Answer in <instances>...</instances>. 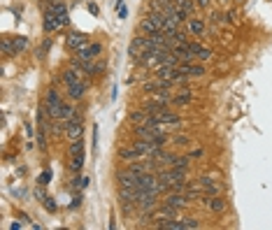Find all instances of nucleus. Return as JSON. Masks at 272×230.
I'll list each match as a JSON object with an SVG mask.
<instances>
[{
    "label": "nucleus",
    "mask_w": 272,
    "mask_h": 230,
    "mask_svg": "<svg viewBox=\"0 0 272 230\" xmlns=\"http://www.w3.org/2000/svg\"><path fill=\"white\" fill-rule=\"evenodd\" d=\"M82 133H84V126H82V121H68V130H65V135H68L72 142L82 140Z\"/></svg>",
    "instance_id": "obj_13"
},
{
    "label": "nucleus",
    "mask_w": 272,
    "mask_h": 230,
    "mask_svg": "<svg viewBox=\"0 0 272 230\" xmlns=\"http://www.w3.org/2000/svg\"><path fill=\"white\" fill-rule=\"evenodd\" d=\"M86 7H88V12H91V14H93V17H98V14H100V7H98L96 2H88Z\"/></svg>",
    "instance_id": "obj_30"
},
{
    "label": "nucleus",
    "mask_w": 272,
    "mask_h": 230,
    "mask_svg": "<svg viewBox=\"0 0 272 230\" xmlns=\"http://www.w3.org/2000/svg\"><path fill=\"white\" fill-rule=\"evenodd\" d=\"M163 203L170 204V207H177V209H179V207H186V204L191 203V200H189V195H186V193H167Z\"/></svg>",
    "instance_id": "obj_11"
},
{
    "label": "nucleus",
    "mask_w": 272,
    "mask_h": 230,
    "mask_svg": "<svg viewBox=\"0 0 272 230\" xmlns=\"http://www.w3.org/2000/svg\"><path fill=\"white\" fill-rule=\"evenodd\" d=\"M179 72L189 79V77H202V75H205V68H202V65H195V63H182V65H179Z\"/></svg>",
    "instance_id": "obj_10"
},
{
    "label": "nucleus",
    "mask_w": 272,
    "mask_h": 230,
    "mask_svg": "<svg viewBox=\"0 0 272 230\" xmlns=\"http://www.w3.org/2000/svg\"><path fill=\"white\" fill-rule=\"evenodd\" d=\"M198 184H200V191H202V195H205V198H212V195H219L221 193V184H217L212 177H202Z\"/></svg>",
    "instance_id": "obj_6"
},
{
    "label": "nucleus",
    "mask_w": 272,
    "mask_h": 230,
    "mask_svg": "<svg viewBox=\"0 0 272 230\" xmlns=\"http://www.w3.org/2000/svg\"><path fill=\"white\" fill-rule=\"evenodd\" d=\"M103 51V45L100 42H91V45H86V47H82L77 51V58H84V61H93L98 53Z\"/></svg>",
    "instance_id": "obj_8"
},
{
    "label": "nucleus",
    "mask_w": 272,
    "mask_h": 230,
    "mask_svg": "<svg viewBox=\"0 0 272 230\" xmlns=\"http://www.w3.org/2000/svg\"><path fill=\"white\" fill-rule=\"evenodd\" d=\"M179 26H182V17L177 14V9L165 12V19H163V33H175V30H179Z\"/></svg>",
    "instance_id": "obj_4"
},
{
    "label": "nucleus",
    "mask_w": 272,
    "mask_h": 230,
    "mask_svg": "<svg viewBox=\"0 0 272 230\" xmlns=\"http://www.w3.org/2000/svg\"><path fill=\"white\" fill-rule=\"evenodd\" d=\"M177 144H189V137H184V135H179V137H175Z\"/></svg>",
    "instance_id": "obj_34"
},
{
    "label": "nucleus",
    "mask_w": 272,
    "mask_h": 230,
    "mask_svg": "<svg viewBox=\"0 0 272 230\" xmlns=\"http://www.w3.org/2000/svg\"><path fill=\"white\" fill-rule=\"evenodd\" d=\"M49 49H52V40L47 37V40H44V42H42V47H40V51H37V56H40V58H44V56H47V51H49Z\"/></svg>",
    "instance_id": "obj_25"
},
{
    "label": "nucleus",
    "mask_w": 272,
    "mask_h": 230,
    "mask_svg": "<svg viewBox=\"0 0 272 230\" xmlns=\"http://www.w3.org/2000/svg\"><path fill=\"white\" fill-rule=\"evenodd\" d=\"M128 17V12H126V7H119V19H126Z\"/></svg>",
    "instance_id": "obj_35"
},
{
    "label": "nucleus",
    "mask_w": 272,
    "mask_h": 230,
    "mask_svg": "<svg viewBox=\"0 0 272 230\" xmlns=\"http://www.w3.org/2000/svg\"><path fill=\"white\" fill-rule=\"evenodd\" d=\"M172 168H182V170H189V156H177Z\"/></svg>",
    "instance_id": "obj_23"
},
{
    "label": "nucleus",
    "mask_w": 272,
    "mask_h": 230,
    "mask_svg": "<svg viewBox=\"0 0 272 230\" xmlns=\"http://www.w3.org/2000/svg\"><path fill=\"white\" fill-rule=\"evenodd\" d=\"M61 105H63V98H61V91L58 89H49L47 91V96H44V112H47V116L52 119V121H58L61 119Z\"/></svg>",
    "instance_id": "obj_2"
},
{
    "label": "nucleus",
    "mask_w": 272,
    "mask_h": 230,
    "mask_svg": "<svg viewBox=\"0 0 272 230\" xmlns=\"http://www.w3.org/2000/svg\"><path fill=\"white\" fill-rule=\"evenodd\" d=\"M61 19H58V14L54 12L52 7L49 9H44V14H42V28H44V33L47 35H52V33H56L58 28H61Z\"/></svg>",
    "instance_id": "obj_3"
},
{
    "label": "nucleus",
    "mask_w": 272,
    "mask_h": 230,
    "mask_svg": "<svg viewBox=\"0 0 272 230\" xmlns=\"http://www.w3.org/2000/svg\"><path fill=\"white\" fill-rule=\"evenodd\" d=\"M44 207H47V209H49V212H56V209H58V204L54 203L52 198H44Z\"/></svg>",
    "instance_id": "obj_28"
},
{
    "label": "nucleus",
    "mask_w": 272,
    "mask_h": 230,
    "mask_svg": "<svg viewBox=\"0 0 272 230\" xmlns=\"http://www.w3.org/2000/svg\"><path fill=\"white\" fill-rule=\"evenodd\" d=\"M189 53L193 56V58H202V61H207L212 53H210V49H205V47H200V45H195V42H189Z\"/></svg>",
    "instance_id": "obj_14"
},
{
    "label": "nucleus",
    "mask_w": 272,
    "mask_h": 230,
    "mask_svg": "<svg viewBox=\"0 0 272 230\" xmlns=\"http://www.w3.org/2000/svg\"><path fill=\"white\" fill-rule=\"evenodd\" d=\"M2 56H14V47L9 37H2Z\"/></svg>",
    "instance_id": "obj_22"
},
{
    "label": "nucleus",
    "mask_w": 272,
    "mask_h": 230,
    "mask_svg": "<svg viewBox=\"0 0 272 230\" xmlns=\"http://www.w3.org/2000/svg\"><path fill=\"white\" fill-rule=\"evenodd\" d=\"M12 47H14V53H24L28 49V40L24 35L12 37Z\"/></svg>",
    "instance_id": "obj_20"
},
{
    "label": "nucleus",
    "mask_w": 272,
    "mask_h": 230,
    "mask_svg": "<svg viewBox=\"0 0 272 230\" xmlns=\"http://www.w3.org/2000/svg\"><path fill=\"white\" fill-rule=\"evenodd\" d=\"M49 179H52V172L47 170V172H42V177H40V184H49Z\"/></svg>",
    "instance_id": "obj_31"
},
{
    "label": "nucleus",
    "mask_w": 272,
    "mask_h": 230,
    "mask_svg": "<svg viewBox=\"0 0 272 230\" xmlns=\"http://www.w3.org/2000/svg\"><path fill=\"white\" fill-rule=\"evenodd\" d=\"M82 149H84V140H75L70 144V156L72 153H77V151H82Z\"/></svg>",
    "instance_id": "obj_27"
},
{
    "label": "nucleus",
    "mask_w": 272,
    "mask_h": 230,
    "mask_svg": "<svg viewBox=\"0 0 272 230\" xmlns=\"http://www.w3.org/2000/svg\"><path fill=\"white\" fill-rule=\"evenodd\" d=\"M184 230H195V228H200V223L195 221V219H184Z\"/></svg>",
    "instance_id": "obj_26"
},
{
    "label": "nucleus",
    "mask_w": 272,
    "mask_h": 230,
    "mask_svg": "<svg viewBox=\"0 0 272 230\" xmlns=\"http://www.w3.org/2000/svg\"><path fill=\"white\" fill-rule=\"evenodd\" d=\"M133 147H135V149L140 151V153L144 156V158H147V156H154V153H156V151L161 149V144H158V142L137 140V137H135V142H133Z\"/></svg>",
    "instance_id": "obj_5"
},
{
    "label": "nucleus",
    "mask_w": 272,
    "mask_h": 230,
    "mask_svg": "<svg viewBox=\"0 0 272 230\" xmlns=\"http://www.w3.org/2000/svg\"><path fill=\"white\" fill-rule=\"evenodd\" d=\"M86 89L88 84L86 81H77V84H65V93L70 100H82V98L86 96Z\"/></svg>",
    "instance_id": "obj_7"
},
{
    "label": "nucleus",
    "mask_w": 272,
    "mask_h": 230,
    "mask_svg": "<svg viewBox=\"0 0 272 230\" xmlns=\"http://www.w3.org/2000/svg\"><path fill=\"white\" fill-rule=\"evenodd\" d=\"M163 19H165V12H147V17H142V21L137 24V33H147V35H154V33H161L163 30Z\"/></svg>",
    "instance_id": "obj_1"
},
{
    "label": "nucleus",
    "mask_w": 272,
    "mask_h": 230,
    "mask_svg": "<svg viewBox=\"0 0 272 230\" xmlns=\"http://www.w3.org/2000/svg\"><path fill=\"white\" fill-rule=\"evenodd\" d=\"M202 30H205V21H202V19H189V33H191V35H200Z\"/></svg>",
    "instance_id": "obj_19"
},
{
    "label": "nucleus",
    "mask_w": 272,
    "mask_h": 230,
    "mask_svg": "<svg viewBox=\"0 0 272 230\" xmlns=\"http://www.w3.org/2000/svg\"><path fill=\"white\" fill-rule=\"evenodd\" d=\"M65 45H68V49H72V51H79L82 47L88 45V37L84 35V33H70V35L65 37Z\"/></svg>",
    "instance_id": "obj_9"
},
{
    "label": "nucleus",
    "mask_w": 272,
    "mask_h": 230,
    "mask_svg": "<svg viewBox=\"0 0 272 230\" xmlns=\"http://www.w3.org/2000/svg\"><path fill=\"white\" fill-rule=\"evenodd\" d=\"M149 112H147V109H144V107H142V109H137V112H133L131 116H128V121H131V124H135V126H142V124H147V121H149Z\"/></svg>",
    "instance_id": "obj_16"
},
{
    "label": "nucleus",
    "mask_w": 272,
    "mask_h": 230,
    "mask_svg": "<svg viewBox=\"0 0 272 230\" xmlns=\"http://www.w3.org/2000/svg\"><path fill=\"white\" fill-rule=\"evenodd\" d=\"M84 158H86V153H84V149L77 151V153H72V172H82V168H84Z\"/></svg>",
    "instance_id": "obj_18"
},
{
    "label": "nucleus",
    "mask_w": 272,
    "mask_h": 230,
    "mask_svg": "<svg viewBox=\"0 0 272 230\" xmlns=\"http://www.w3.org/2000/svg\"><path fill=\"white\" fill-rule=\"evenodd\" d=\"M172 102H175V105H186V102H191V93H182V96H175V98H172Z\"/></svg>",
    "instance_id": "obj_24"
},
{
    "label": "nucleus",
    "mask_w": 272,
    "mask_h": 230,
    "mask_svg": "<svg viewBox=\"0 0 272 230\" xmlns=\"http://www.w3.org/2000/svg\"><path fill=\"white\" fill-rule=\"evenodd\" d=\"M195 2H198L200 7H210V0H195Z\"/></svg>",
    "instance_id": "obj_36"
},
{
    "label": "nucleus",
    "mask_w": 272,
    "mask_h": 230,
    "mask_svg": "<svg viewBox=\"0 0 272 230\" xmlns=\"http://www.w3.org/2000/svg\"><path fill=\"white\" fill-rule=\"evenodd\" d=\"M79 204H82V195H77V198H75V200L70 203V209H77Z\"/></svg>",
    "instance_id": "obj_32"
},
{
    "label": "nucleus",
    "mask_w": 272,
    "mask_h": 230,
    "mask_svg": "<svg viewBox=\"0 0 272 230\" xmlns=\"http://www.w3.org/2000/svg\"><path fill=\"white\" fill-rule=\"evenodd\" d=\"M198 156H202V149H195L193 153H191V158H198Z\"/></svg>",
    "instance_id": "obj_37"
},
{
    "label": "nucleus",
    "mask_w": 272,
    "mask_h": 230,
    "mask_svg": "<svg viewBox=\"0 0 272 230\" xmlns=\"http://www.w3.org/2000/svg\"><path fill=\"white\" fill-rule=\"evenodd\" d=\"M75 112H77V109H75L72 105H68V102H63L61 105V119L63 121H70L72 116H75Z\"/></svg>",
    "instance_id": "obj_21"
},
{
    "label": "nucleus",
    "mask_w": 272,
    "mask_h": 230,
    "mask_svg": "<svg viewBox=\"0 0 272 230\" xmlns=\"http://www.w3.org/2000/svg\"><path fill=\"white\" fill-rule=\"evenodd\" d=\"M93 149H98V126H93Z\"/></svg>",
    "instance_id": "obj_33"
},
{
    "label": "nucleus",
    "mask_w": 272,
    "mask_h": 230,
    "mask_svg": "<svg viewBox=\"0 0 272 230\" xmlns=\"http://www.w3.org/2000/svg\"><path fill=\"white\" fill-rule=\"evenodd\" d=\"M52 9L56 12V14H58V19H61L63 26L70 21V17H68V7H65V2H63V0H54V2H52Z\"/></svg>",
    "instance_id": "obj_15"
},
{
    "label": "nucleus",
    "mask_w": 272,
    "mask_h": 230,
    "mask_svg": "<svg viewBox=\"0 0 272 230\" xmlns=\"http://www.w3.org/2000/svg\"><path fill=\"white\" fill-rule=\"evenodd\" d=\"M207 207H210L212 212H223L226 209V203H223V198H219V195H212V198H207Z\"/></svg>",
    "instance_id": "obj_17"
},
{
    "label": "nucleus",
    "mask_w": 272,
    "mask_h": 230,
    "mask_svg": "<svg viewBox=\"0 0 272 230\" xmlns=\"http://www.w3.org/2000/svg\"><path fill=\"white\" fill-rule=\"evenodd\" d=\"M37 144H40V149H44V144H47V142H44V128L37 130Z\"/></svg>",
    "instance_id": "obj_29"
},
{
    "label": "nucleus",
    "mask_w": 272,
    "mask_h": 230,
    "mask_svg": "<svg viewBox=\"0 0 272 230\" xmlns=\"http://www.w3.org/2000/svg\"><path fill=\"white\" fill-rule=\"evenodd\" d=\"M119 158L121 160H140V158H144V156H142L133 144H128V147H121V149H119Z\"/></svg>",
    "instance_id": "obj_12"
}]
</instances>
